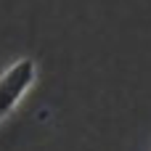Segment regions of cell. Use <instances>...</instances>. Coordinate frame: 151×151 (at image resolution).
Listing matches in <instances>:
<instances>
[{
  "label": "cell",
  "instance_id": "obj_1",
  "mask_svg": "<svg viewBox=\"0 0 151 151\" xmlns=\"http://www.w3.org/2000/svg\"><path fill=\"white\" fill-rule=\"evenodd\" d=\"M37 82V61L35 58H19L0 74V122L24 101V96Z\"/></svg>",
  "mask_w": 151,
  "mask_h": 151
}]
</instances>
